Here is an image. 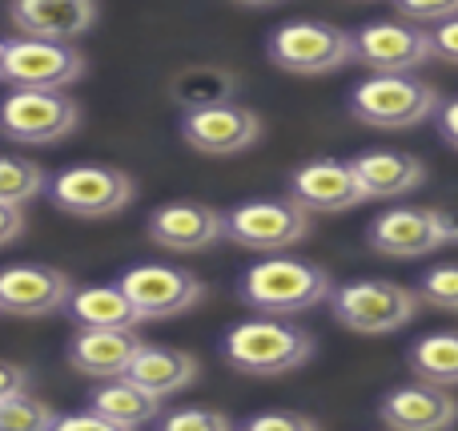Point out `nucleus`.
Returning <instances> with one entry per match:
<instances>
[{"instance_id": "6ab92c4d", "label": "nucleus", "mask_w": 458, "mask_h": 431, "mask_svg": "<svg viewBox=\"0 0 458 431\" xmlns=\"http://www.w3.org/2000/svg\"><path fill=\"white\" fill-rule=\"evenodd\" d=\"M8 21L21 37L81 40L97 24V0H8Z\"/></svg>"}, {"instance_id": "20e7f679", "label": "nucleus", "mask_w": 458, "mask_h": 431, "mask_svg": "<svg viewBox=\"0 0 458 431\" xmlns=\"http://www.w3.org/2000/svg\"><path fill=\"white\" fill-rule=\"evenodd\" d=\"M422 295L403 282L390 279H358L346 287H334L330 295V311L354 335H394V331L411 327L419 315Z\"/></svg>"}, {"instance_id": "1a4fd4ad", "label": "nucleus", "mask_w": 458, "mask_h": 431, "mask_svg": "<svg viewBox=\"0 0 458 431\" xmlns=\"http://www.w3.org/2000/svg\"><path fill=\"white\" fill-rule=\"evenodd\" d=\"M81 77H85V53L72 40L21 37V32L8 40L0 81L13 89H69Z\"/></svg>"}, {"instance_id": "9b49d317", "label": "nucleus", "mask_w": 458, "mask_h": 431, "mask_svg": "<svg viewBox=\"0 0 458 431\" xmlns=\"http://www.w3.org/2000/svg\"><path fill=\"white\" fill-rule=\"evenodd\" d=\"M435 56L430 29L419 21H370L354 32V61L370 73H414Z\"/></svg>"}, {"instance_id": "2f4dec72", "label": "nucleus", "mask_w": 458, "mask_h": 431, "mask_svg": "<svg viewBox=\"0 0 458 431\" xmlns=\"http://www.w3.org/2000/svg\"><path fill=\"white\" fill-rule=\"evenodd\" d=\"M430 45H435V56L446 65H458V16L451 21H438L430 29Z\"/></svg>"}, {"instance_id": "39448f33", "label": "nucleus", "mask_w": 458, "mask_h": 431, "mask_svg": "<svg viewBox=\"0 0 458 431\" xmlns=\"http://www.w3.org/2000/svg\"><path fill=\"white\" fill-rule=\"evenodd\" d=\"M266 56L293 77H326L354 61V32L330 21H285L269 32Z\"/></svg>"}, {"instance_id": "7c9ffc66", "label": "nucleus", "mask_w": 458, "mask_h": 431, "mask_svg": "<svg viewBox=\"0 0 458 431\" xmlns=\"http://www.w3.org/2000/svg\"><path fill=\"white\" fill-rule=\"evenodd\" d=\"M250 431H318L314 416H298V411H261V416L245 419Z\"/></svg>"}, {"instance_id": "b1692460", "label": "nucleus", "mask_w": 458, "mask_h": 431, "mask_svg": "<svg viewBox=\"0 0 458 431\" xmlns=\"http://www.w3.org/2000/svg\"><path fill=\"white\" fill-rule=\"evenodd\" d=\"M406 363L419 379L438 387H458V331H435L422 335L419 343L406 351Z\"/></svg>"}, {"instance_id": "0eeeda50", "label": "nucleus", "mask_w": 458, "mask_h": 431, "mask_svg": "<svg viewBox=\"0 0 458 431\" xmlns=\"http://www.w3.org/2000/svg\"><path fill=\"white\" fill-rule=\"evenodd\" d=\"M225 234L245 250H261V254H282L293 242L310 234V206L298 198H258L242 202L225 214Z\"/></svg>"}, {"instance_id": "a211bd4d", "label": "nucleus", "mask_w": 458, "mask_h": 431, "mask_svg": "<svg viewBox=\"0 0 458 431\" xmlns=\"http://www.w3.org/2000/svg\"><path fill=\"white\" fill-rule=\"evenodd\" d=\"M378 419L394 431H443L458 424V400L451 395V387L419 379V384L394 387L378 403Z\"/></svg>"}, {"instance_id": "dca6fc26", "label": "nucleus", "mask_w": 458, "mask_h": 431, "mask_svg": "<svg viewBox=\"0 0 458 431\" xmlns=\"http://www.w3.org/2000/svg\"><path fill=\"white\" fill-rule=\"evenodd\" d=\"M149 238L174 254H198L229 238L225 214H217L206 202H165L149 214Z\"/></svg>"}, {"instance_id": "c85d7f7f", "label": "nucleus", "mask_w": 458, "mask_h": 431, "mask_svg": "<svg viewBox=\"0 0 458 431\" xmlns=\"http://www.w3.org/2000/svg\"><path fill=\"white\" fill-rule=\"evenodd\" d=\"M157 427H165V431H229L233 419L214 408H182V411H161Z\"/></svg>"}, {"instance_id": "f03ea898", "label": "nucleus", "mask_w": 458, "mask_h": 431, "mask_svg": "<svg viewBox=\"0 0 458 431\" xmlns=\"http://www.w3.org/2000/svg\"><path fill=\"white\" fill-rule=\"evenodd\" d=\"M242 298L261 315H298L318 303H330L334 282L322 266L301 258H261L242 274Z\"/></svg>"}, {"instance_id": "9d476101", "label": "nucleus", "mask_w": 458, "mask_h": 431, "mask_svg": "<svg viewBox=\"0 0 458 431\" xmlns=\"http://www.w3.org/2000/svg\"><path fill=\"white\" fill-rule=\"evenodd\" d=\"M366 242L382 258H427L451 242L446 214L430 206H390L366 226Z\"/></svg>"}, {"instance_id": "7ed1b4c3", "label": "nucleus", "mask_w": 458, "mask_h": 431, "mask_svg": "<svg viewBox=\"0 0 458 431\" xmlns=\"http://www.w3.org/2000/svg\"><path fill=\"white\" fill-rule=\"evenodd\" d=\"M438 113V93L414 73H374L350 93V117L370 129H414Z\"/></svg>"}, {"instance_id": "f3484780", "label": "nucleus", "mask_w": 458, "mask_h": 431, "mask_svg": "<svg viewBox=\"0 0 458 431\" xmlns=\"http://www.w3.org/2000/svg\"><path fill=\"white\" fill-rule=\"evenodd\" d=\"M141 347L137 327H81L69 339V367L89 379H117L129 375Z\"/></svg>"}, {"instance_id": "72a5a7b5", "label": "nucleus", "mask_w": 458, "mask_h": 431, "mask_svg": "<svg viewBox=\"0 0 458 431\" xmlns=\"http://www.w3.org/2000/svg\"><path fill=\"white\" fill-rule=\"evenodd\" d=\"M56 431H117L97 408L72 411V416H56Z\"/></svg>"}, {"instance_id": "423d86ee", "label": "nucleus", "mask_w": 458, "mask_h": 431, "mask_svg": "<svg viewBox=\"0 0 458 431\" xmlns=\"http://www.w3.org/2000/svg\"><path fill=\"white\" fill-rule=\"evenodd\" d=\"M81 125V105L64 89H13L0 101V134L21 145H56Z\"/></svg>"}, {"instance_id": "f257e3e1", "label": "nucleus", "mask_w": 458, "mask_h": 431, "mask_svg": "<svg viewBox=\"0 0 458 431\" xmlns=\"http://www.w3.org/2000/svg\"><path fill=\"white\" fill-rule=\"evenodd\" d=\"M225 359L245 375H290L314 359V335L285 323V315H261L229 327Z\"/></svg>"}, {"instance_id": "412c9836", "label": "nucleus", "mask_w": 458, "mask_h": 431, "mask_svg": "<svg viewBox=\"0 0 458 431\" xmlns=\"http://www.w3.org/2000/svg\"><path fill=\"white\" fill-rule=\"evenodd\" d=\"M161 403L165 400H161L157 392H149V387H141L133 375L101 379V387H93V395H89V408L101 411L117 431L157 424Z\"/></svg>"}, {"instance_id": "4be33fe9", "label": "nucleus", "mask_w": 458, "mask_h": 431, "mask_svg": "<svg viewBox=\"0 0 458 431\" xmlns=\"http://www.w3.org/2000/svg\"><path fill=\"white\" fill-rule=\"evenodd\" d=\"M129 375H133L141 387L157 392L161 400H169V395H182L185 387L198 384V359H193L190 351H177V347L145 343L141 351H137Z\"/></svg>"}, {"instance_id": "bb28decb", "label": "nucleus", "mask_w": 458, "mask_h": 431, "mask_svg": "<svg viewBox=\"0 0 458 431\" xmlns=\"http://www.w3.org/2000/svg\"><path fill=\"white\" fill-rule=\"evenodd\" d=\"M56 427V411L48 403L32 400V395H16V400L0 403V431H48Z\"/></svg>"}, {"instance_id": "4468645a", "label": "nucleus", "mask_w": 458, "mask_h": 431, "mask_svg": "<svg viewBox=\"0 0 458 431\" xmlns=\"http://www.w3.org/2000/svg\"><path fill=\"white\" fill-rule=\"evenodd\" d=\"M72 279L56 266L21 263L0 271V315H16V319H45L69 306Z\"/></svg>"}, {"instance_id": "4c0bfd02", "label": "nucleus", "mask_w": 458, "mask_h": 431, "mask_svg": "<svg viewBox=\"0 0 458 431\" xmlns=\"http://www.w3.org/2000/svg\"><path fill=\"white\" fill-rule=\"evenodd\" d=\"M242 8H269V4H282V0H233Z\"/></svg>"}, {"instance_id": "c9c22d12", "label": "nucleus", "mask_w": 458, "mask_h": 431, "mask_svg": "<svg viewBox=\"0 0 458 431\" xmlns=\"http://www.w3.org/2000/svg\"><path fill=\"white\" fill-rule=\"evenodd\" d=\"M435 121H438V134H443V142L451 145V150H458V97H454V101H446V105H438Z\"/></svg>"}, {"instance_id": "e433bc0d", "label": "nucleus", "mask_w": 458, "mask_h": 431, "mask_svg": "<svg viewBox=\"0 0 458 431\" xmlns=\"http://www.w3.org/2000/svg\"><path fill=\"white\" fill-rule=\"evenodd\" d=\"M443 214H446V230H451V242H458V206L443 210Z\"/></svg>"}, {"instance_id": "cd10ccee", "label": "nucleus", "mask_w": 458, "mask_h": 431, "mask_svg": "<svg viewBox=\"0 0 458 431\" xmlns=\"http://www.w3.org/2000/svg\"><path fill=\"white\" fill-rule=\"evenodd\" d=\"M419 295H422V303L438 306V311H454L458 315V263L435 266V271L422 274Z\"/></svg>"}, {"instance_id": "58836bf2", "label": "nucleus", "mask_w": 458, "mask_h": 431, "mask_svg": "<svg viewBox=\"0 0 458 431\" xmlns=\"http://www.w3.org/2000/svg\"><path fill=\"white\" fill-rule=\"evenodd\" d=\"M4 56H8V40H0V73H4Z\"/></svg>"}, {"instance_id": "a878e982", "label": "nucleus", "mask_w": 458, "mask_h": 431, "mask_svg": "<svg viewBox=\"0 0 458 431\" xmlns=\"http://www.w3.org/2000/svg\"><path fill=\"white\" fill-rule=\"evenodd\" d=\"M40 194H48L45 169H40L37 161L0 153V202H8V206H24V202L40 198Z\"/></svg>"}, {"instance_id": "ddd939ff", "label": "nucleus", "mask_w": 458, "mask_h": 431, "mask_svg": "<svg viewBox=\"0 0 458 431\" xmlns=\"http://www.w3.org/2000/svg\"><path fill=\"white\" fill-rule=\"evenodd\" d=\"M182 137L198 153L233 158V153H245L250 145H258L261 117L237 101H217V105H206V109H185Z\"/></svg>"}, {"instance_id": "f704fd0d", "label": "nucleus", "mask_w": 458, "mask_h": 431, "mask_svg": "<svg viewBox=\"0 0 458 431\" xmlns=\"http://www.w3.org/2000/svg\"><path fill=\"white\" fill-rule=\"evenodd\" d=\"M21 234H24V206H8V202H0V246L16 242Z\"/></svg>"}, {"instance_id": "473e14b6", "label": "nucleus", "mask_w": 458, "mask_h": 431, "mask_svg": "<svg viewBox=\"0 0 458 431\" xmlns=\"http://www.w3.org/2000/svg\"><path fill=\"white\" fill-rule=\"evenodd\" d=\"M29 379L32 375L21 367V363L0 359V403H8V400H16V395L29 392Z\"/></svg>"}, {"instance_id": "6e6552de", "label": "nucleus", "mask_w": 458, "mask_h": 431, "mask_svg": "<svg viewBox=\"0 0 458 431\" xmlns=\"http://www.w3.org/2000/svg\"><path fill=\"white\" fill-rule=\"evenodd\" d=\"M137 185L117 166H69L48 182V198L72 218H109L133 202Z\"/></svg>"}, {"instance_id": "c756f323", "label": "nucleus", "mask_w": 458, "mask_h": 431, "mask_svg": "<svg viewBox=\"0 0 458 431\" xmlns=\"http://www.w3.org/2000/svg\"><path fill=\"white\" fill-rule=\"evenodd\" d=\"M394 8L406 21H419V24H438L458 16V0H394Z\"/></svg>"}, {"instance_id": "393cba45", "label": "nucleus", "mask_w": 458, "mask_h": 431, "mask_svg": "<svg viewBox=\"0 0 458 431\" xmlns=\"http://www.w3.org/2000/svg\"><path fill=\"white\" fill-rule=\"evenodd\" d=\"M233 93H237V81L222 69H193L174 81V97L185 109H206V105H217V101H233Z\"/></svg>"}, {"instance_id": "f8f14e48", "label": "nucleus", "mask_w": 458, "mask_h": 431, "mask_svg": "<svg viewBox=\"0 0 458 431\" xmlns=\"http://www.w3.org/2000/svg\"><path fill=\"white\" fill-rule=\"evenodd\" d=\"M121 287L129 290L145 323L177 319L206 298V282L193 271H182V266H133V271L121 274Z\"/></svg>"}, {"instance_id": "2eb2a0df", "label": "nucleus", "mask_w": 458, "mask_h": 431, "mask_svg": "<svg viewBox=\"0 0 458 431\" xmlns=\"http://www.w3.org/2000/svg\"><path fill=\"white\" fill-rule=\"evenodd\" d=\"M290 194L301 206L318 210V214H342V210L370 202L354 161H338V158H318L298 166L290 174Z\"/></svg>"}, {"instance_id": "aec40b11", "label": "nucleus", "mask_w": 458, "mask_h": 431, "mask_svg": "<svg viewBox=\"0 0 458 431\" xmlns=\"http://www.w3.org/2000/svg\"><path fill=\"white\" fill-rule=\"evenodd\" d=\"M354 169L362 177L366 194L370 198H406L414 194L422 182H427V166L422 158L414 153H403V150H366L354 158Z\"/></svg>"}, {"instance_id": "5701e85b", "label": "nucleus", "mask_w": 458, "mask_h": 431, "mask_svg": "<svg viewBox=\"0 0 458 431\" xmlns=\"http://www.w3.org/2000/svg\"><path fill=\"white\" fill-rule=\"evenodd\" d=\"M69 319L77 327H141V311L121 282L109 287H77L69 298Z\"/></svg>"}]
</instances>
